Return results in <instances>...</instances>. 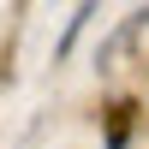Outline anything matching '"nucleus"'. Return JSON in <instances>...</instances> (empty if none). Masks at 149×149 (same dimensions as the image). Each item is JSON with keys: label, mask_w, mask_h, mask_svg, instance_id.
<instances>
[{"label": "nucleus", "mask_w": 149, "mask_h": 149, "mask_svg": "<svg viewBox=\"0 0 149 149\" xmlns=\"http://www.w3.org/2000/svg\"><path fill=\"white\" fill-rule=\"evenodd\" d=\"M131 113H137V107H113V131H107V149H119V143H125V131H131Z\"/></svg>", "instance_id": "1"}]
</instances>
